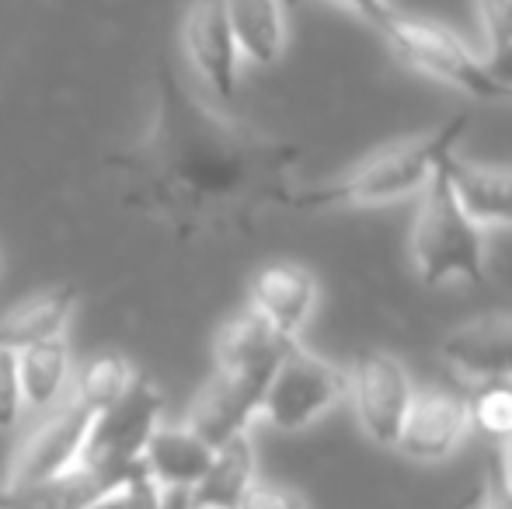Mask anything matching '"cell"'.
Here are the masks:
<instances>
[{"label": "cell", "mask_w": 512, "mask_h": 509, "mask_svg": "<svg viewBox=\"0 0 512 509\" xmlns=\"http://www.w3.org/2000/svg\"><path fill=\"white\" fill-rule=\"evenodd\" d=\"M126 206L182 238L251 227L265 210H290L300 147L213 109L171 60L157 63L150 126L108 161Z\"/></svg>", "instance_id": "1"}, {"label": "cell", "mask_w": 512, "mask_h": 509, "mask_svg": "<svg viewBox=\"0 0 512 509\" xmlns=\"http://www.w3.org/2000/svg\"><path fill=\"white\" fill-rule=\"evenodd\" d=\"M471 126V116L446 119L439 129L415 140H401L391 147L377 150L366 161H359L342 178L324 185H300L293 196L290 210L300 213H321V210H345V206H380L405 199L411 192H422L425 182L436 175V168L453 157V147L460 143L464 129Z\"/></svg>", "instance_id": "2"}, {"label": "cell", "mask_w": 512, "mask_h": 509, "mask_svg": "<svg viewBox=\"0 0 512 509\" xmlns=\"http://www.w3.org/2000/svg\"><path fill=\"white\" fill-rule=\"evenodd\" d=\"M411 258L422 283L443 286L450 279L481 286L485 283V238L481 224L460 206L450 182V161L425 182L415 224H411Z\"/></svg>", "instance_id": "3"}, {"label": "cell", "mask_w": 512, "mask_h": 509, "mask_svg": "<svg viewBox=\"0 0 512 509\" xmlns=\"http://www.w3.org/2000/svg\"><path fill=\"white\" fill-rule=\"evenodd\" d=\"M377 32L384 35V42L394 49V56H398L401 63H408L411 70H418V74L446 81L450 88L464 91V95L478 98V102H502V98H512V91L492 74L488 60L471 53V46H467L457 32L439 25V21L405 18V14L394 11Z\"/></svg>", "instance_id": "4"}, {"label": "cell", "mask_w": 512, "mask_h": 509, "mask_svg": "<svg viewBox=\"0 0 512 509\" xmlns=\"http://www.w3.org/2000/svg\"><path fill=\"white\" fill-rule=\"evenodd\" d=\"M161 415V387L150 377L136 374V381L122 391V398L95 415L77 468L91 471V475H98L108 485L122 482L129 471L140 468L143 447H147L150 433L161 426Z\"/></svg>", "instance_id": "5"}, {"label": "cell", "mask_w": 512, "mask_h": 509, "mask_svg": "<svg viewBox=\"0 0 512 509\" xmlns=\"http://www.w3.org/2000/svg\"><path fill=\"white\" fill-rule=\"evenodd\" d=\"M345 394H349V374L314 356L297 339L279 360L258 415L283 433H297L321 419L324 412H331Z\"/></svg>", "instance_id": "6"}, {"label": "cell", "mask_w": 512, "mask_h": 509, "mask_svg": "<svg viewBox=\"0 0 512 509\" xmlns=\"http://www.w3.org/2000/svg\"><path fill=\"white\" fill-rule=\"evenodd\" d=\"M279 363H230L216 367L206 387L199 391L185 426L199 433L209 447L248 433L251 419L262 412V398Z\"/></svg>", "instance_id": "7"}, {"label": "cell", "mask_w": 512, "mask_h": 509, "mask_svg": "<svg viewBox=\"0 0 512 509\" xmlns=\"http://www.w3.org/2000/svg\"><path fill=\"white\" fill-rule=\"evenodd\" d=\"M91 422H95V412L77 394H70L63 405L49 408L46 419L18 447L4 485H32L74 471L81 464Z\"/></svg>", "instance_id": "8"}, {"label": "cell", "mask_w": 512, "mask_h": 509, "mask_svg": "<svg viewBox=\"0 0 512 509\" xmlns=\"http://www.w3.org/2000/svg\"><path fill=\"white\" fill-rule=\"evenodd\" d=\"M411 381L401 360L380 349H366L356 356L349 370V394L356 419L363 433L370 436L377 447H394L401 433V422L411 405Z\"/></svg>", "instance_id": "9"}, {"label": "cell", "mask_w": 512, "mask_h": 509, "mask_svg": "<svg viewBox=\"0 0 512 509\" xmlns=\"http://www.w3.org/2000/svg\"><path fill=\"white\" fill-rule=\"evenodd\" d=\"M182 49L192 70L206 81L216 98L230 102L237 95V42L230 32L227 0H189L182 18Z\"/></svg>", "instance_id": "10"}, {"label": "cell", "mask_w": 512, "mask_h": 509, "mask_svg": "<svg viewBox=\"0 0 512 509\" xmlns=\"http://www.w3.org/2000/svg\"><path fill=\"white\" fill-rule=\"evenodd\" d=\"M467 429H471L467 398L450 391H415L394 450L422 464L443 461L460 447Z\"/></svg>", "instance_id": "11"}, {"label": "cell", "mask_w": 512, "mask_h": 509, "mask_svg": "<svg viewBox=\"0 0 512 509\" xmlns=\"http://www.w3.org/2000/svg\"><path fill=\"white\" fill-rule=\"evenodd\" d=\"M439 353L457 374L471 381L512 384V318L492 314L467 321L439 342Z\"/></svg>", "instance_id": "12"}, {"label": "cell", "mask_w": 512, "mask_h": 509, "mask_svg": "<svg viewBox=\"0 0 512 509\" xmlns=\"http://www.w3.org/2000/svg\"><path fill=\"white\" fill-rule=\"evenodd\" d=\"M248 297H251V311L269 321L279 335L300 339L310 311H314L317 283L304 265L276 262L255 272Z\"/></svg>", "instance_id": "13"}, {"label": "cell", "mask_w": 512, "mask_h": 509, "mask_svg": "<svg viewBox=\"0 0 512 509\" xmlns=\"http://www.w3.org/2000/svg\"><path fill=\"white\" fill-rule=\"evenodd\" d=\"M213 461V447L189 426H157L143 447V471L161 492H192Z\"/></svg>", "instance_id": "14"}, {"label": "cell", "mask_w": 512, "mask_h": 509, "mask_svg": "<svg viewBox=\"0 0 512 509\" xmlns=\"http://www.w3.org/2000/svg\"><path fill=\"white\" fill-rule=\"evenodd\" d=\"M74 311H77V290L67 283L35 293L28 300H18L11 311L0 314V349L21 353V349L35 346V342L63 339Z\"/></svg>", "instance_id": "15"}, {"label": "cell", "mask_w": 512, "mask_h": 509, "mask_svg": "<svg viewBox=\"0 0 512 509\" xmlns=\"http://www.w3.org/2000/svg\"><path fill=\"white\" fill-rule=\"evenodd\" d=\"M255 482V447L251 436L241 433L213 450V461L189 492V503L192 509H237Z\"/></svg>", "instance_id": "16"}, {"label": "cell", "mask_w": 512, "mask_h": 509, "mask_svg": "<svg viewBox=\"0 0 512 509\" xmlns=\"http://www.w3.org/2000/svg\"><path fill=\"white\" fill-rule=\"evenodd\" d=\"M237 53L258 67L279 63L286 49V7L279 0H227Z\"/></svg>", "instance_id": "17"}, {"label": "cell", "mask_w": 512, "mask_h": 509, "mask_svg": "<svg viewBox=\"0 0 512 509\" xmlns=\"http://www.w3.org/2000/svg\"><path fill=\"white\" fill-rule=\"evenodd\" d=\"M450 182L474 224H512V171L450 157Z\"/></svg>", "instance_id": "18"}, {"label": "cell", "mask_w": 512, "mask_h": 509, "mask_svg": "<svg viewBox=\"0 0 512 509\" xmlns=\"http://www.w3.org/2000/svg\"><path fill=\"white\" fill-rule=\"evenodd\" d=\"M21 401L35 412H49L60 405L70 381V346L67 339L35 342L18 353Z\"/></svg>", "instance_id": "19"}, {"label": "cell", "mask_w": 512, "mask_h": 509, "mask_svg": "<svg viewBox=\"0 0 512 509\" xmlns=\"http://www.w3.org/2000/svg\"><path fill=\"white\" fill-rule=\"evenodd\" d=\"M112 485L84 468L32 485H0V509H88Z\"/></svg>", "instance_id": "20"}, {"label": "cell", "mask_w": 512, "mask_h": 509, "mask_svg": "<svg viewBox=\"0 0 512 509\" xmlns=\"http://www.w3.org/2000/svg\"><path fill=\"white\" fill-rule=\"evenodd\" d=\"M133 381H136V370L129 367V360H122V356H98L81 374L74 394L98 415L102 408L112 405V401H119L122 391Z\"/></svg>", "instance_id": "21"}, {"label": "cell", "mask_w": 512, "mask_h": 509, "mask_svg": "<svg viewBox=\"0 0 512 509\" xmlns=\"http://www.w3.org/2000/svg\"><path fill=\"white\" fill-rule=\"evenodd\" d=\"M467 419L488 440H512V384H481L467 398Z\"/></svg>", "instance_id": "22"}, {"label": "cell", "mask_w": 512, "mask_h": 509, "mask_svg": "<svg viewBox=\"0 0 512 509\" xmlns=\"http://www.w3.org/2000/svg\"><path fill=\"white\" fill-rule=\"evenodd\" d=\"M161 499H164V492L157 489V482L140 464V468L129 471L122 482H115L112 489L102 492L88 509H161Z\"/></svg>", "instance_id": "23"}, {"label": "cell", "mask_w": 512, "mask_h": 509, "mask_svg": "<svg viewBox=\"0 0 512 509\" xmlns=\"http://www.w3.org/2000/svg\"><path fill=\"white\" fill-rule=\"evenodd\" d=\"M488 53L499 56L512 46V0H478Z\"/></svg>", "instance_id": "24"}, {"label": "cell", "mask_w": 512, "mask_h": 509, "mask_svg": "<svg viewBox=\"0 0 512 509\" xmlns=\"http://www.w3.org/2000/svg\"><path fill=\"white\" fill-rule=\"evenodd\" d=\"M21 381H18V353L0 349V429H11L21 419Z\"/></svg>", "instance_id": "25"}, {"label": "cell", "mask_w": 512, "mask_h": 509, "mask_svg": "<svg viewBox=\"0 0 512 509\" xmlns=\"http://www.w3.org/2000/svg\"><path fill=\"white\" fill-rule=\"evenodd\" d=\"M237 509H307V503H304V496H300L297 489H290V485L255 482Z\"/></svg>", "instance_id": "26"}, {"label": "cell", "mask_w": 512, "mask_h": 509, "mask_svg": "<svg viewBox=\"0 0 512 509\" xmlns=\"http://www.w3.org/2000/svg\"><path fill=\"white\" fill-rule=\"evenodd\" d=\"M335 4L349 7L352 14H359L363 21H370L373 28H380V25H384V21L394 14L391 0H335Z\"/></svg>", "instance_id": "27"}, {"label": "cell", "mask_w": 512, "mask_h": 509, "mask_svg": "<svg viewBox=\"0 0 512 509\" xmlns=\"http://www.w3.org/2000/svg\"><path fill=\"white\" fill-rule=\"evenodd\" d=\"M488 67H492V74L499 77V81L512 91V46L506 49V53L492 56V60H488Z\"/></svg>", "instance_id": "28"}, {"label": "cell", "mask_w": 512, "mask_h": 509, "mask_svg": "<svg viewBox=\"0 0 512 509\" xmlns=\"http://www.w3.org/2000/svg\"><path fill=\"white\" fill-rule=\"evenodd\" d=\"M499 489L512 499V440L502 443V475H499Z\"/></svg>", "instance_id": "29"}, {"label": "cell", "mask_w": 512, "mask_h": 509, "mask_svg": "<svg viewBox=\"0 0 512 509\" xmlns=\"http://www.w3.org/2000/svg\"><path fill=\"white\" fill-rule=\"evenodd\" d=\"M485 506H488V509H512V499L506 496V492L499 489V485H495V489H492V485H488Z\"/></svg>", "instance_id": "30"}, {"label": "cell", "mask_w": 512, "mask_h": 509, "mask_svg": "<svg viewBox=\"0 0 512 509\" xmlns=\"http://www.w3.org/2000/svg\"><path fill=\"white\" fill-rule=\"evenodd\" d=\"M161 509H192V503H189V492H164Z\"/></svg>", "instance_id": "31"}, {"label": "cell", "mask_w": 512, "mask_h": 509, "mask_svg": "<svg viewBox=\"0 0 512 509\" xmlns=\"http://www.w3.org/2000/svg\"><path fill=\"white\" fill-rule=\"evenodd\" d=\"M485 489H488V485H478V489H471L467 496H460L450 509H474V506L481 503V499H485Z\"/></svg>", "instance_id": "32"}, {"label": "cell", "mask_w": 512, "mask_h": 509, "mask_svg": "<svg viewBox=\"0 0 512 509\" xmlns=\"http://www.w3.org/2000/svg\"><path fill=\"white\" fill-rule=\"evenodd\" d=\"M279 4H283L286 11H297V7H300V0H279Z\"/></svg>", "instance_id": "33"}, {"label": "cell", "mask_w": 512, "mask_h": 509, "mask_svg": "<svg viewBox=\"0 0 512 509\" xmlns=\"http://www.w3.org/2000/svg\"><path fill=\"white\" fill-rule=\"evenodd\" d=\"M485 496H488V489H485ZM474 509H488V506H485V499H481V503H478V506H474Z\"/></svg>", "instance_id": "34"}]
</instances>
